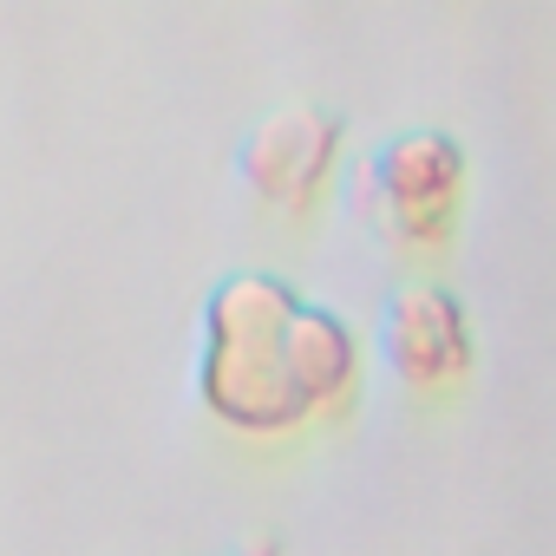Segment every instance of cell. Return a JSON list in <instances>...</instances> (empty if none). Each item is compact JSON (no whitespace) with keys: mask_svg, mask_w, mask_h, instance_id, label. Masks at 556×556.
<instances>
[{"mask_svg":"<svg viewBox=\"0 0 556 556\" xmlns=\"http://www.w3.org/2000/svg\"><path fill=\"white\" fill-rule=\"evenodd\" d=\"M302 295L275 268H236L203 302V348H197V400L216 426L242 439H289L315 426L282 334L295 321Z\"/></svg>","mask_w":556,"mask_h":556,"instance_id":"1","label":"cell"},{"mask_svg":"<svg viewBox=\"0 0 556 556\" xmlns=\"http://www.w3.org/2000/svg\"><path fill=\"white\" fill-rule=\"evenodd\" d=\"M341 112L328 105H282V112H268L249 138H242V184L249 197L275 203V210H315V197L328 190L334 164H341Z\"/></svg>","mask_w":556,"mask_h":556,"instance_id":"4","label":"cell"},{"mask_svg":"<svg viewBox=\"0 0 556 556\" xmlns=\"http://www.w3.org/2000/svg\"><path fill=\"white\" fill-rule=\"evenodd\" d=\"M380 361L413 393H445L478 367L471 308L445 282H406L380 308Z\"/></svg>","mask_w":556,"mask_h":556,"instance_id":"3","label":"cell"},{"mask_svg":"<svg viewBox=\"0 0 556 556\" xmlns=\"http://www.w3.org/2000/svg\"><path fill=\"white\" fill-rule=\"evenodd\" d=\"M282 354H289V374L308 400L315 419H334L361 400V374H367V354H361V334L348 328V315H334L328 302H302L289 334H282Z\"/></svg>","mask_w":556,"mask_h":556,"instance_id":"5","label":"cell"},{"mask_svg":"<svg viewBox=\"0 0 556 556\" xmlns=\"http://www.w3.org/2000/svg\"><path fill=\"white\" fill-rule=\"evenodd\" d=\"M471 157L452 131L413 125L387 138L361 170V216L400 249H445L465 210Z\"/></svg>","mask_w":556,"mask_h":556,"instance_id":"2","label":"cell"},{"mask_svg":"<svg viewBox=\"0 0 556 556\" xmlns=\"http://www.w3.org/2000/svg\"><path fill=\"white\" fill-rule=\"evenodd\" d=\"M236 556H282V543H275V536H255V543H242Z\"/></svg>","mask_w":556,"mask_h":556,"instance_id":"6","label":"cell"}]
</instances>
